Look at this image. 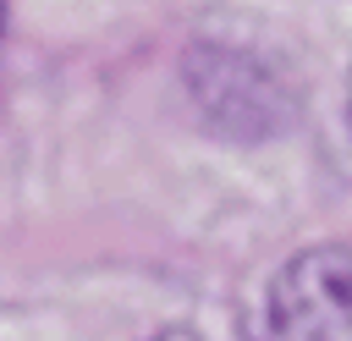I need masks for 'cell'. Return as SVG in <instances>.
Masks as SVG:
<instances>
[{
	"label": "cell",
	"mask_w": 352,
	"mask_h": 341,
	"mask_svg": "<svg viewBox=\"0 0 352 341\" xmlns=\"http://www.w3.org/2000/svg\"><path fill=\"white\" fill-rule=\"evenodd\" d=\"M182 72L204 121L231 138H275L297 121L302 77L280 44H264V33H204L192 38Z\"/></svg>",
	"instance_id": "1"
},
{
	"label": "cell",
	"mask_w": 352,
	"mask_h": 341,
	"mask_svg": "<svg viewBox=\"0 0 352 341\" xmlns=\"http://www.w3.org/2000/svg\"><path fill=\"white\" fill-rule=\"evenodd\" d=\"M154 341H198V336H192V330H160Z\"/></svg>",
	"instance_id": "3"
},
{
	"label": "cell",
	"mask_w": 352,
	"mask_h": 341,
	"mask_svg": "<svg viewBox=\"0 0 352 341\" xmlns=\"http://www.w3.org/2000/svg\"><path fill=\"white\" fill-rule=\"evenodd\" d=\"M248 341H352V236L292 253L242 319Z\"/></svg>",
	"instance_id": "2"
},
{
	"label": "cell",
	"mask_w": 352,
	"mask_h": 341,
	"mask_svg": "<svg viewBox=\"0 0 352 341\" xmlns=\"http://www.w3.org/2000/svg\"><path fill=\"white\" fill-rule=\"evenodd\" d=\"M346 126H352V94H346Z\"/></svg>",
	"instance_id": "4"
}]
</instances>
